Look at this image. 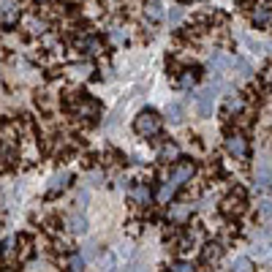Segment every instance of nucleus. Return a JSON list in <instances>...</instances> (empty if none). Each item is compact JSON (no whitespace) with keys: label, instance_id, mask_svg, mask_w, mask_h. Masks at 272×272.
Wrapping results in <instances>:
<instances>
[{"label":"nucleus","instance_id":"16","mask_svg":"<svg viewBox=\"0 0 272 272\" xmlns=\"http://www.w3.org/2000/svg\"><path fill=\"white\" fill-rule=\"evenodd\" d=\"M231 269H253V264L251 259H245V256H239V259L231 261Z\"/></svg>","mask_w":272,"mask_h":272},{"label":"nucleus","instance_id":"19","mask_svg":"<svg viewBox=\"0 0 272 272\" xmlns=\"http://www.w3.org/2000/svg\"><path fill=\"white\" fill-rule=\"evenodd\" d=\"M261 218H272V202H261Z\"/></svg>","mask_w":272,"mask_h":272},{"label":"nucleus","instance_id":"11","mask_svg":"<svg viewBox=\"0 0 272 272\" xmlns=\"http://www.w3.org/2000/svg\"><path fill=\"white\" fill-rule=\"evenodd\" d=\"M66 185H68V174H66V172H60V174H55V177H52V182H49V191L55 194V191H63Z\"/></svg>","mask_w":272,"mask_h":272},{"label":"nucleus","instance_id":"9","mask_svg":"<svg viewBox=\"0 0 272 272\" xmlns=\"http://www.w3.org/2000/svg\"><path fill=\"white\" fill-rule=\"evenodd\" d=\"M210 68L215 71V74H223V71L229 68V58H223L221 52H212L210 55Z\"/></svg>","mask_w":272,"mask_h":272},{"label":"nucleus","instance_id":"21","mask_svg":"<svg viewBox=\"0 0 272 272\" xmlns=\"http://www.w3.org/2000/svg\"><path fill=\"white\" fill-rule=\"evenodd\" d=\"M194 82H196V76H194V74H191V71H188V74L182 76V87H194Z\"/></svg>","mask_w":272,"mask_h":272},{"label":"nucleus","instance_id":"6","mask_svg":"<svg viewBox=\"0 0 272 272\" xmlns=\"http://www.w3.org/2000/svg\"><path fill=\"white\" fill-rule=\"evenodd\" d=\"M229 68H234L239 79H248V76H251V74H253L251 63H248L245 58H231V60H229Z\"/></svg>","mask_w":272,"mask_h":272},{"label":"nucleus","instance_id":"23","mask_svg":"<svg viewBox=\"0 0 272 272\" xmlns=\"http://www.w3.org/2000/svg\"><path fill=\"white\" fill-rule=\"evenodd\" d=\"M174 269H182V272H185V269H194V267H191V264H185V261H177V264H174Z\"/></svg>","mask_w":272,"mask_h":272},{"label":"nucleus","instance_id":"5","mask_svg":"<svg viewBox=\"0 0 272 272\" xmlns=\"http://www.w3.org/2000/svg\"><path fill=\"white\" fill-rule=\"evenodd\" d=\"M166 120H169L172 125H180L182 120H185V109H182V103L172 101L169 106H166Z\"/></svg>","mask_w":272,"mask_h":272},{"label":"nucleus","instance_id":"2","mask_svg":"<svg viewBox=\"0 0 272 272\" xmlns=\"http://www.w3.org/2000/svg\"><path fill=\"white\" fill-rule=\"evenodd\" d=\"M133 128H136L139 136H155L158 131H161V117H158L153 109H145V112H139Z\"/></svg>","mask_w":272,"mask_h":272},{"label":"nucleus","instance_id":"13","mask_svg":"<svg viewBox=\"0 0 272 272\" xmlns=\"http://www.w3.org/2000/svg\"><path fill=\"white\" fill-rule=\"evenodd\" d=\"M147 14H150V19H155V22H161V19H164V11H161V3H158V0H147Z\"/></svg>","mask_w":272,"mask_h":272},{"label":"nucleus","instance_id":"14","mask_svg":"<svg viewBox=\"0 0 272 272\" xmlns=\"http://www.w3.org/2000/svg\"><path fill=\"white\" fill-rule=\"evenodd\" d=\"M218 256H221V248L218 245H207L204 248V261L210 264V261H218Z\"/></svg>","mask_w":272,"mask_h":272},{"label":"nucleus","instance_id":"8","mask_svg":"<svg viewBox=\"0 0 272 272\" xmlns=\"http://www.w3.org/2000/svg\"><path fill=\"white\" fill-rule=\"evenodd\" d=\"M68 229L74 231V234H85V231H87V218H85V215H79V212L68 215Z\"/></svg>","mask_w":272,"mask_h":272},{"label":"nucleus","instance_id":"4","mask_svg":"<svg viewBox=\"0 0 272 272\" xmlns=\"http://www.w3.org/2000/svg\"><path fill=\"white\" fill-rule=\"evenodd\" d=\"M191 174H194V166H191V164H180V166H174V172H172V182H174V185H182V182H188L191 180Z\"/></svg>","mask_w":272,"mask_h":272},{"label":"nucleus","instance_id":"3","mask_svg":"<svg viewBox=\"0 0 272 272\" xmlns=\"http://www.w3.org/2000/svg\"><path fill=\"white\" fill-rule=\"evenodd\" d=\"M226 150H229L234 158H239V161L248 155V145H245V139H242L239 133H234V136H229V139H226Z\"/></svg>","mask_w":272,"mask_h":272},{"label":"nucleus","instance_id":"10","mask_svg":"<svg viewBox=\"0 0 272 272\" xmlns=\"http://www.w3.org/2000/svg\"><path fill=\"white\" fill-rule=\"evenodd\" d=\"M269 17H272V9H269L267 3H264V6H259V9L253 11V22H256V25H267V22H269Z\"/></svg>","mask_w":272,"mask_h":272},{"label":"nucleus","instance_id":"17","mask_svg":"<svg viewBox=\"0 0 272 272\" xmlns=\"http://www.w3.org/2000/svg\"><path fill=\"white\" fill-rule=\"evenodd\" d=\"M239 103H242V101H239V95L234 93V95H229V101H226V115H229V112H237L239 109Z\"/></svg>","mask_w":272,"mask_h":272},{"label":"nucleus","instance_id":"12","mask_svg":"<svg viewBox=\"0 0 272 272\" xmlns=\"http://www.w3.org/2000/svg\"><path fill=\"white\" fill-rule=\"evenodd\" d=\"M174 191H177V185H174L172 180H166L164 185H161V194H158V199H161V202L166 204V202H169V199L174 196Z\"/></svg>","mask_w":272,"mask_h":272},{"label":"nucleus","instance_id":"22","mask_svg":"<svg viewBox=\"0 0 272 272\" xmlns=\"http://www.w3.org/2000/svg\"><path fill=\"white\" fill-rule=\"evenodd\" d=\"M79 267H85V259L82 256H74V259H71V269H79Z\"/></svg>","mask_w":272,"mask_h":272},{"label":"nucleus","instance_id":"24","mask_svg":"<svg viewBox=\"0 0 272 272\" xmlns=\"http://www.w3.org/2000/svg\"><path fill=\"white\" fill-rule=\"evenodd\" d=\"M180 17H182V11L174 9V11H172V25H174V22H180Z\"/></svg>","mask_w":272,"mask_h":272},{"label":"nucleus","instance_id":"20","mask_svg":"<svg viewBox=\"0 0 272 272\" xmlns=\"http://www.w3.org/2000/svg\"><path fill=\"white\" fill-rule=\"evenodd\" d=\"M87 199H90V194H87V191H82V194H79V199H76L79 210H85V207H87Z\"/></svg>","mask_w":272,"mask_h":272},{"label":"nucleus","instance_id":"15","mask_svg":"<svg viewBox=\"0 0 272 272\" xmlns=\"http://www.w3.org/2000/svg\"><path fill=\"white\" fill-rule=\"evenodd\" d=\"M180 153H177V147L174 145H166V147H161V161H174Z\"/></svg>","mask_w":272,"mask_h":272},{"label":"nucleus","instance_id":"18","mask_svg":"<svg viewBox=\"0 0 272 272\" xmlns=\"http://www.w3.org/2000/svg\"><path fill=\"white\" fill-rule=\"evenodd\" d=\"M133 194H136V199H139V202H142V204H145V202H147V199H150V191H147L145 185H139V188H136V191H133Z\"/></svg>","mask_w":272,"mask_h":272},{"label":"nucleus","instance_id":"7","mask_svg":"<svg viewBox=\"0 0 272 272\" xmlns=\"http://www.w3.org/2000/svg\"><path fill=\"white\" fill-rule=\"evenodd\" d=\"M272 182V169L267 164H259V169H256V188H267Z\"/></svg>","mask_w":272,"mask_h":272},{"label":"nucleus","instance_id":"25","mask_svg":"<svg viewBox=\"0 0 272 272\" xmlns=\"http://www.w3.org/2000/svg\"><path fill=\"white\" fill-rule=\"evenodd\" d=\"M267 49H269V52H272V44H267Z\"/></svg>","mask_w":272,"mask_h":272},{"label":"nucleus","instance_id":"1","mask_svg":"<svg viewBox=\"0 0 272 272\" xmlns=\"http://www.w3.org/2000/svg\"><path fill=\"white\" fill-rule=\"evenodd\" d=\"M218 93H221V79H215L210 87H204V90L196 95V109H199V115H202V117L212 115L215 101H218Z\"/></svg>","mask_w":272,"mask_h":272}]
</instances>
